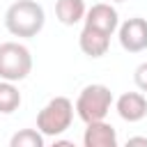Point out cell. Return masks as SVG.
I'll return each instance as SVG.
<instances>
[{
    "mask_svg": "<svg viewBox=\"0 0 147 147\" xmlns=\"http://www.w3.org/2000/svg\"><path fill=\"white\" fill-rule=\"evenodd\" d=\"M44 23H46L44 7L34 0H16L5 11V28L14 37H23V39L37 37Z\"/></svg>",
    "mask_w": 147,
    "mask_h": 147,
    "instance_id": "cell-1",
    "label": "cell"
},
{
    "mask_svg": "<svg viewBox=\"0 0 147 147\" xmlns=\"http://www.w3.org/2000/svg\"><path fill=\"white\" fill-rule=\"evenodd\" d=\"M110 106H113V92H110V87H106L101 83H92V85L83 87L76 99V113L85 124L106 122Z\"/></svg>",
    "mask_w": 147,
    "mask_h": 147,
    "instance_id": "cell-2",
    "label": "cell"
},
{
    "mask_svg": "<svg viewBox=\"0 0 147 147\" xmlns=\"http://www.w3.org/2000/svg\"><path fill=\"white\" fill-rule=\"evenodd\" d=\"M74 122V103L67 96L51 99L37 115V131L41 136H60Z\"/></svg>",
    "mask_w": 147,
    "mask_h": 147,
    "instance_id": "cell-3",
    "label": "cell"
},
{
    "mask_svg": "<svg viewBox=\"0 0 147 147\" xmlns=\"http://www.w3.org/2000/svg\"><path fill=\"white\" fill-rule=\"evenodd\" d=\"M32 71V55L18 41L0 44V80L18 83Z\"/></svg>",
    "mask_w": 147,
    "mask_h": 147,
    "instance_id": "cell-4",
    "label": "cell"
},
{
    "mask_svg": "<svg viewBox=\"0 0 147 147\" xmlns=\"http://www.w3.org/2000/svg\"><path fill=\"white\" fill-rule=\"evenodd\" d=\"M117 37L124 51L129 53H140L147 48V21L140 16L126 18L119 28H117Z\"/></svg>",
    "mask_w": 147,
    "mask_h": 147,
    "instance_id": "cell-5",
    "label": "cell"
},
{
    "mask_svg": "<svg viewBox=\"0 0 147 147\" xmlns=\"http://www.w3.org/2000/svg\"><path fill=\"white\" fill-rule=\"evenodd\" d=\"M85 28H92V30H99L103 34H113L117 28H119V14L113 5L108 2H96L87 9L85 14Z\"/></svg>",
    "mask_w": 147,
    "mask_h": 147,
    "instance_id": "cell-6",
    "label": "cell"
},
{
    "mask_svg": "<svg viewBox=\"0 0 147 147\" xmlns=\"http://www.w3.org/2000/svg\"><path fill=\"white\" fill-rule=\"evenodd\" d=\"M115 106H117V115L124 122H140L147 115V99L140 92H124Z\"/></svg>",
    "mask_w": 147,
    "mask_h": 147,
    "instance_id": "cell-7",
    "label": "cell"
},
{
    "mask_svg": "<svg viewBox=\"0 0 147 147\" xmlns=\"http://www.w3.org/2000/svg\"><path fill=\"white\" fill-rule=\"evenodd\" d=\"M83 147H119L117 145V131L108 122L87 124V129L83 133Z\"/></svg>",
    "mask_w": 147,
    "mask_h": 147,
    "instance_id": "cell-8",
    "label": "cell"
},
{
    "mask_svg": "<svg viewBox=\"0 0 147 147\" xmlns=\"http://www.w3.org/2000/svg\"><path fill=\"white\" fill-rule=\"evenodd\" d=\"M78 46L80 51L87 55V57H101L108 53V46H110V37L99 32V30H92V28H83L80 37H78Z\"/></svg>",
    "mask_w": 147,
    "mask_h": 147,
    "instance_id": "cell-9",
    "label": "cell"
},
{
    "mask_svg": "<svg viewBox=\"0 0 147 147\" xmlns=\"http://www.w3.org/2000/svg\"><path fill=\"white\" fill-rule=\"evenodd\" d=\"M87 7L85 0H57L55 2V16L62 25H76L78 21H85Z\"/></svg>",
    "mask_w": 147,
    "mask_h": 147,
    "instance_id": "cell-10",
    "label": "cell"
},
{
    "mask_svg": "<svg viewBox=\"0 0 147 147\" xmlns=\"http://www.w3.org/2000/svg\"><path fill=\"white\" fill-rule=\"evenodd\" d=\"M21 106V92L14 83L0 80V113L2 115H11L14 110H18Z\"/></svg>",
    "mask_w": 147,
    "mask_h": 147,
    "instance_id": "cell-11",
    "label": "cell"
},
{
    "mask_svg": "<svg viewBox=\"0 0 147 147\" xmlns=\"http://www.w3.org/2000/svg\"><path fill=\"white\" fill-rule=\"evenodd\" d=\"M9 147H44V136L37 129H18L11 136Z\"/></svg>",
    "mask_w": 147,
    "mask_h": 147,
    "instance_id": "cell-12",
    "label": "cell"
},
{
    "mask_svg": "<svg viewBox=\"0 0 147 147\" xmlns=\"http://www.w3.org/2000/svg\"><path fill=\"white\" fill-rule=\"evenodd\" d=\"M133 80H136V85H138L140 92H147V62H142V64L136 67V71H133Z\"/></svg>",
    "mask_w": 147,
    "mask_h": 147,
    "instance_id": "cell-13",
    "label": "cell"
},
{
    "mask_svg": "<svg viewBox=\"0 0 147 147\" xmlns=\"http://www.w3.org/2000/svg\"><path fill=\"white\" fill-rule=\"evenodd\" d=\"M124 147H147V138L145 136H133V138L126 140Z\"/></svg>",
    "mask_w": 147,
    "mask_h": 147,
    "instance_id": "cell-14",
    "label": "cell"
},
{
    "mask_svg": "<svg viewBox=\"0 0 147 147\" xmlns=\"http://www.w3.org/2000/svg\"><path fill=\"white\" fill-rule=\"evenodd\" d=\"M51 147H76V145H74L71 140H64V138H60V140H55Z\"/></svg>",
    "mask_w": 147,
    "mask_h": 147,
    "instance_id": "cell-15",
    "label": "cell"
},
{
    "mask_svg": "<svg viewBox=\"0 0 147 147\" xmlns=\"http://www.w3.org/2000/svg\"><path fill=\"white\" fill-rule=\"evenodd\" d=\"M113 2H124V0H113Z\"/></svg>",
    "mask_w": 147,
    "mask_h": 147,
    "instance_id": "cell-16",
    "label": "cell"
}]
</instances>
